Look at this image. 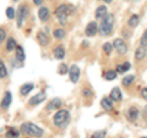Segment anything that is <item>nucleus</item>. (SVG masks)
Wrapping results in <instances>:
<instances>
[{"instance_id":"35","label":"nucleus","mask_w":147,"mask_h":138,"mask_svg":"<svg viewBox=\"0 0 147 138\" xmlns=\"http://www.w3.org/2000/svg\"><path fill=\"white\" fill-rule=\"evenodd\" d=\"M5 38H6V32L4 31L3 28H0V44L5 40Z\"/></svg>"},{"instance_id":"20","label":"nucleus","mask_w":147,"mask_h":138,"mask_svg":"<svg viewBox=\"0 0 147 138\" xmlns=\"http://www.w3.org/2000/svg\"><path fill=\"white\" fill-rule=\"evenodd\" d=\"M6 137L7 138H18L20 137V132H18V130H16L15 127H10L6 132Z\"/></svg>"},{"instance_id":"5","label":"nucleus","mask_w":147,"mask_h":138,"mask_svg":"<svg viewBox=\"0 0 147 138\" xmlns=\"http://www.w3.org/2000/svg\"><path fill=\"white\" fill-rule=\"evenodd\" d=\"M113 47L117 49V52L119 54H125L127 52V45H126V43L124 42L123 39H120V38H117L115 40H114Z\"/></svg>"},{"instance_id":"2","label":"nucleus","mask_w":147,"mask_h":138,"mask_svg":"<svg viewBox=\"0 0 147 138\" xmlns=\"http://www.w3.org/2000/svg\"><path fill=\"white\" fill-rule=\"evenodd\" d=\"M113 26H114V16L113 15H107L102 20V23H100L98 32L102 36H109L113 31Z\"/></svg>"},{"instance_id":"18","label":"nucleus","mask_w":147,"mask_h":138,"mask_svg":"<svg viewBox=\"0 0 147 138\" xmlns=\"http://www.w3.org/2000/svg\"><path fill=\"white\" fill-rule=\"evenodd\" d=\"M37 39H38V42L40 45H47L49 43V39H48V36L44 34L43 32H39L38 34H37Z\"/></svg>"},{"instance_id":"12","label":"nucleus","mask_w":147,"mask_h":138,"mask_svg":"<svg viewBox=\"0 0 147 138\" xmlns=\"http://www.w3.org/2000/svg\"><path fill=\"white\" fill-rule=\"evenodd\" d=\"M145 58H146V48L145 47L137 48L135 52V59L137 61H141V60H144Z\"/></svg>"},{"instance_id":"34","label":"nucleus","mask_w":147,"mask_h":138,"mask_svg":"<svg viewBox=\"0 0 147 138\" xmlns=\"http://www.w3.org/2000/svg\"><path fill=\"white\" fill-rule=\"evenodd\" d=\"M146 45H147V32H144V36L141 38V47L146 48Z\"/></svg>"},{"instance_id":"9","label":"nucleus","mask_w":147,"mask_h":138,"mask_svg":"<svg viewBox=\"0 0 147 138\" xmlns=\"http://www.w3.org/2000/svg\"><path fill=\"white\" fill-rule=\"evenodd\" d=\"M121 99H123V95H121L120 89L118 87L113 88L112 92H110V100H113V102H120Z\"/></svg>"},{"instance_id":"31","label":"nucleus","mask_w":147,"mask_h":138,"mask_svg":"<svg viewBox=\"0 0 147 138\" xmlns=\"http://www.w3.org/2000/svg\"><path fill=\"white\" fill-rule=\"evenodd\" d=\"M6 16L10 18V20L15 18V10H13L12 7H7V10H6Z\"/></svg>"},{"instance_id":"24","label":"nucleus","mask_w":147,"mask_h":138,"mask_svg":"<svg viewBox=\"0 0 147 138\" xmlns=\"http://www.w3.org/2000/svg\"><path fill=\"white\" fill-rule=\"evenodd\" d=\"M16 47H17V45H16L15 39H13V38H9L7 42H6V49H7V52H12V50H15Z\"/></svg>"},{"instance_id":"10","label":"nucleus","mask_w":147,"mask_h":138,"mask_svg":"<svg viewBox=\"0 0 147 138\" xmlns=\"http://www.w3.org/2000/svg\"><path fill=\"white\" fill-rule=\"evenodd\" d=\"M45 99V93H43V92H40V93L36 94L33 98L30 99V105H37L39 103H42L43 100Z\"/></svg>"},{"instance_id":"7","label":"nucleus","mask_w":147,"mask_h":138,"mask_svg":"<svg viewBox=\"0 0 147 138\" xmlns=\"http://www.w3.org/2000/svg\"><path fill=\"white\" fill-rule=\"evenodd\" d=\"M69 73H70V80L72 83H76L80 78V68L76 65H72L70 68H69Z\"/></svg>"},{"instance_id":"6","label":"nucleus","mask_w":147,"mask_h":138,"mask_svg":"<svg viewBox=\"0 0 147 138\" xmlns=\"http://www.w3.org/2000/svg\"><path fill=\"white\" fill-rule=\"evenodd\" d=\"M27 6L26 5H21L20 7H18V11H17V26L21 27L22 26V22H24V20L26 18L27 16Z\"/></svg>"},{"instance_id":"38","label":"nucleus","mask_w":147,"mask_h":138,"mask_svg":"<svg viewBox=\"0 0 147 138\" xmlns=\"http://www.w3.org/2000/svg\"><path fill=\"white\" fill-rule=\"evenodd\" d=\"M104 1H105V3H110V1H112V0H104Z\"/></svg>"},{"instance_id":"33","label":"nucleus","mask_w":147,"mask_h":138,"mask_svg":"<svg viewBox=\"0 0 147 138\" xmlns=\"http://www.w3.org/2000/svg\"><path fill=\"white\" fill-rule=\"evenodd\" d=\"M67 72H69V68H67V66L65 65V64L59 66V73H60V75H65V73H67Z\"/></svg>"},{"instance_id":"36","label":"nucleus","mask_w":147,"mask_h":138,"mask_svg":"<svg viewBox=\"0 0 147 138\" xmlns=\"http://www.w3.org/2000/svg\"><path fill=\"white\" fill-rule=\"evenodd\" d=\"M142 96H144L145 99L147 98V89H146V88H144V89H142Z\"/></svg>"},{"instance_id":"25","label":"nucleus","mask_w":147,"mask_h":138,"mask_svg":"<svg viewBox=\"0 0 147 138\" xmlns=\"http://www.w3.org/2000/svg\"><path fill=\"white\" fill-rule=\"evenodd\" d=\"M130 67H131L130 62H125V64H123V65H118V66H117V73H123V72H126V71H127Z\"/></svg>"},{"instance_id":"14","label":"nucleus","mask_w":147,"mask_h":138,"mask_svg":"<svg viewBox=\"0 0 147 138\" xmlns=\"http://www.w3.org/2000/svg\"><path fill=\"white\" fill-rule=\"evenodd\" d=\"M54 56L58 59V60H63L64 56H65V49H64V47H61V45H59V47H57L54 49Z\"/></svg>"},{"instance_id":"27","label":"nucleus","mask_w":147,"mask_h":138,"mask_svg":"<svg viewBox=\"0 0 147 138\" xmlns=\"http://www.w3.org/2000/svg\"><path fill=\"white\" fill-rule=\"evenodd\" d=\"M104 77H105V80L107 81H113V80H115L117 78V71H108V72H105V75H104Z\"/></svg>"},{"instance_id":"39","label":"nucleus","mask_w":147,"mask_h":138,"mask_svg":"<svg viewBox=\"0 0 147 138\" xmlns=\"http://www.w3.org/2000/svg\"><path fill=\"white\" fill-rule=\"evenodd\" d=\"M13 1H18V0H13Z\"/></svg>"},{"instance_id":"40","label":"nucleus","mask_w":147,"mask_h":138,"mask_svg":"<svg viewBox=\"0 0 147 138\" xmlns=\"http://www.w3.org/2000/svg\"><path fill=\"white\" fill-rule=\"evenodd\" d=\"M142 138H146V137H142Z\"/></svg>"},{"instance_id":"26","label":"nucleus","mask_w":147,"mask_h":138,"mask_svg":"<svg viewBox=\"0 0 147 138\" xmlns=\"http://www.w3.org/2000/svg\"><path fill=\"white\" fill-rule=\"evenodd\" d=\"M134 80H135V76L134 75H129V76H126V77H124L123 78V86H130L132 82H134Z\"/></svg>"},{"instance_id":"37","label":"nucleus","mask_w":147,"mask_h":138,"mask_svg":"<svg viewBox=\"0 0 147 138\" xmlns=\"http://www.w3.org/2000/svg\"><path fill=\"white\" fill-rule=\"evenodd\" d=\"M33 3L36 4V5H40V4L43 3V0H33Z\"/></svg>"},{"instance_id":"3","label":"nucleus","mask_w":147,"mask_h":138,"mask_svg":"<svg viewBox=\"0 0 147 138\" xmlns=\"http://www.w3.org/2000/svg\"><path fill=\"white\" fill-rule=\"evenodd\" d=\"M69 119H70V113H69L67 110L63 109V110H59V111L54 115L53 121H54V125H57L58 127H61L69 121Z\"/></svg>"},{"instance_id":"23","label":"nucleus","mask_w":147,"mask_h":138,"mask_svg":"<svg viewBox=\"0 0 147 138\" xmlns=\"http://www.w3.org/2000/svg\"><path fill=\"white\" fill-rule=\"evenodd\" d=\"M139 22H140L139 16H137V15H132V16L130 17V20H129L127 25H129V27H131V28H135V27L139 25Z\"/></svg>"},{"instance_id":"11","label":"nucleus","mask_w":147,"mask_h":138,"mask_svg":"<svg viewBox=\"0 0 147 138\" xmlns=\"http://www.w3.org/2000/svg\"><path fill=\"white\" fill-rule=\"evenodd\" d=\"M61 100L59 98H54L53 100H50L47 105V110H54V109H59L61 108Z\"/></svg>"},{"instance_id":"30","label":"nucleus","mask_w":147,"mask_h":138,"mask_svg":"<svg viewBox=\"0 0 147 138\" xmlns=\"http://www.w3.org/2000/svg\"><path fill=\"white\" fill-rule=\"evenodd\" d=\"M103 50L105 52V54H110V53H112V50H113V45L110 43H105L103 45Z\"/></svg>"},{"instance_id":"29","label":"nucleus","mask_w":147,"mask_h":138,"mask_svg":"<svg viewBox=\"0 0 147 138\" xmlns=\"http://www.w3.org/2000/svg\"><path fill=\"white\" fill-rule=\"evenodd\" d=\"M7 75V71H6V67L4 65V62L1 61V59H0V78H4Z\"/></svg>"},{"instance_id":"16","label":"nucleus","mask_w":147,"mask_h":138,"mask_svg":"<svg viewBox=\"0 0 147 138\" xmlns=\"http://www.w3.org/2000/svg\"><path fill=\"white\" fill-rule=\"evenodd\" d=\"M107 7L105 6H99L97 10H96V18L97 20H103V18L107 16Z\"/></svg>"},{"instance_id":"17","label":"nucleus","mask_w":147,"mask_h":138,"mask_svg":"<svg viewBox=\"0 0 147 138\" xmlns=\"http://www.w3.org/2000/svg\"><path fill=\"white\" fill-rule=\"evenodd\" d=\"M38 17L42 21H47L49 18V10L47 7H40L38 10Z\"/></svg>"},{"instance_id":"22","label":"nucleus","mask_w":147,"mask_h":138,"mask_svg":"<svg viewBox=\"0 0 147 138\" xmlns=\"http://www.w3.org/2000/svg\"><path fill=\"white\" fill-rule=\"evenodd\" d=\"M100 105H102V108L104 110H112V108H113L112 100H110L109 98H103L102 102H100Z\"/></svg>"},{"instance_id":"28","label":"nucleus","mask_w":147,"mask_h":138,"mask_svg":"<svg viewBox=\"0 0 147 138\" xmlns=\"http://www.w3.org/2000/svg\"><path fill=\"white\" fill-rule=\"evenodd\" d=\"M54 37H55V38H58V39L64 38V37H65V31H64L63 28L55 29V31H54Z\"/></svg>"},{"instance_id":"4","label":"nucleus","mask_w":147,"mask_h":138,"mask_svg":"<svg viewBox=\"0 0 147 138\" xmlns=\"http://www.w3.org/2000/svg\"><path fill=\"white\" fill-rule=\"evenodd\" d=\"M70 12H72V7L71 6H67V5H60V6H59L57 9V11H55V16L58 17L59 23H60V25H65L67 15Z\"/></svg>"},{"instance_id":"21","label":"nucleus","mask_w":147,"mask_h":138,"mask_svg":"<svg viewBox=\"0 0 147 138\" xmlns=\"http://www.w3.org/2000/svg\"><path fill=\"white\" fill-rule=\"evenodd\" d=\"M15 52H16V59L18 61H24L25 60V52H24V48L22 47H16V49H15Z\"/></svg>"},{"instance_id":"15","label":"nucleus","mask_w":147,"mask_h":138,"mask_svg":"<svg viewBox=\"0 0 147 138\" xmlns=\"http://www.w3.org/2000/svg\"><path fill=\"white\" fill-rule=\"evenodd\" d=\"M127 117L130 121H136V119L139 117V110H137L135 107H131L127 111Z\"/></svg>"},{"instance_id":"8","label":"nucleus","mask_w":147,"mask_h":138,"mask_svg":"<svg viewBox=\"0 0 147 138\" xmlns=\"http://www.w3.org/2000/svg\"><path fill=\"white\" fill-rule=\"evenodd\" d=\"M97 32H98V26H97V23H96L94 21L90 22V23L86 26V29H85L86 36H88V37H93L96 33H97Z\"/></svg>"},{"instance_id":"19","label":"nucleus","mask_w":147,"mask_h":138,"mask_svg":"<svg viewBox=\"0 0 147 138\" xmlns=\"http://www.w3.org/2000/svg\"><path fill=\"white\" fill-rule=\"evenodd\" d=\"M33 88H34V86L32 84V83H26V84H24V86H21L20 92H21L22 95H27Z\"/></svg>"},{"instance_id":"13","label":"nucleus","mask_w":147,"mask_h":138,"mask_svg":"<svg viewBox=\"0 0 147 138\" xmlns=\"http://www.w3.org/2000/svg\"><path fill=\"white\" fill-rule=\"evenodd\" d=\"M10 104H11V93L10 92H6L3 100H1V108L5 110V109H7L9 107H10Z\"/></svg>"},{"instance_id":"32","label":"nucleus","mask_w":147,"mask_h":138,"mask_svg":"<svg viewBox=\"0 0 147 138\" xmlns=\"http://www.w3.org/2000/svg\"><path fill=\"white\" fill-rule=\"evenodd\" d=\"M105 136V131H97L92 135V138H104Z\"/></svg>"},{"instance_id":"1","label":"nucleus","mask_w":147,"mask_h":138,"mask_svg":"<svg viewBox=\"0 0 147 138\" xmlns=\"http://www.w3.org/2000/svg\"><path fill=\"white\" fill-rule=\"evenodd\" d=\"M21 132L26 136L34 137V138H40L43 136V130L40 127L32 122H25L21 125Z\"/></svg>"}]
</instances>
